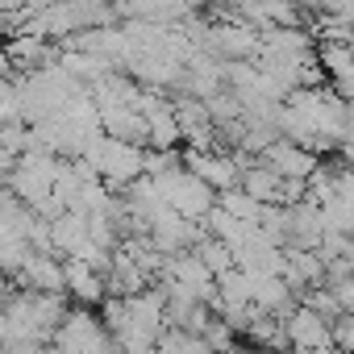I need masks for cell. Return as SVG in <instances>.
Returning <instances> with one entry per match:
<instances>
[{
	"label": "cell",
	"mask_w": 354,
	"mask_h": 354,
	"mask_svg": "<svg viewBox=\"0 0 354 354\" xmlns=\"http://www.w3.org/2000/svg\"><path fill=\"white\" fill-rule=\"evenodd\" d=\"M259 162H263V167H271L279 180H288V184H308L313 175L321 171L317 154H313V150H304V146H296V142H288V138H279L275 146H267V154H263Z\"/></svg>",
	"instance_id": "1"
},
{
	"label": "cell",
	"mask_w": 354,
	"mask_h": 354,
	"mask_svg": "<svg viewBox=\"0 0 354 354\" xmlns=\"http://www.w3.org/2000/svg\"><path fill=\"white\" fill-rule=\"evenodd\" d=\"M67 296H71V300H84V308H88V304H104V300H109V279H104L92 263L67 259Z\"/></svg>",
	"instance_id": "3"
},
{
	"label": "cell",
	"mask_w": 354,
	"mask_h": 354,
	"mask_svg": "<svg viewBox=\"0 0 354 354\" xmlns=\"http://www.w3.org/2000/svg\"><path fill=\"white\" fill-rule=\"evenodd\" d=\"M283 325H288V337H292L296 354H313V350H329L333 346V325L325 317H317L313 308H304V304Z\"/></svg>",
	"instance_id": "2"
}]
</instances>
